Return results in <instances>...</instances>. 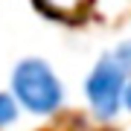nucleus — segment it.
Wrapping results in <instances>:
<instances>
[{"instance_id": "2", "label": "nucleus", "mask_w": 131, "mask_h": 131, "mask_svg": "<svg viewBox=\"0 0 131 131\" xmlns=\"http://www.w3.org/2000/svg\"><path fill=\"white\" fill-rule=\"evenodd\" d=\"M128 70L114 61L111 52H105L102 58L93 64V70L84 79V96H88L90 108L99 119H111L122 105V88H125Z\"/></svg>"}, {"instance_id": "3", "label": "nucleus", "mask_w": 131, "mask_h": 131, "mask_svg": "<svg viewBox=\"0 0 131 131\" xmlns=\"http://www.w3.org/2000/svg\"><path fill=\"white\" fill-rule=\"evenodd\" d=\"M18 119V102H15L12 93H0V128L12 125Z\"/></svg>"}, {"instance_id": "5", "label": "nucleus", "mask_w": 131, "mask_h": 131, "mask_svg": "<svg viewBox=\"0 0 131 131\" xmlns=\"http://www.w3.org/2000/svg\"><path fill=\"white\" fill-rule=\"evenodd\" d=\"M122 105L131 111V73H128V79H125V88H122Z\"/></svg>"}, {"instance_id": "4", "label": "nucleus", "mask_w": 131, "mask_h": 131, "mask_svg": "<svg viewBox=\"0 0 131 131\" xmlns=\"http://www.w3.org/2000/svg\"><path fill=\"white\" fill-rule=\"evenodd\" d=\"M111 56H114V61H117L119 67H125V70L131 73V38H125V41H119L117 47L111 50Z\"/></svg>"}, {"instance_id": "1", "label": "nucleus", "mask_w": 131, "mask_h": 131, "mask_svg": "<svg viewBox=\"0 0 131 131\" xmlns=\"http://www.w3.org/2000/svg\"><path fill=\"white\" fill-rule=\"evenodd\" d=\"M12 96L24 111L38 114V117H50L56 114L61 102H64V84L56 76V70L47 64L44 58H20L12 70L9 79Z\"/></svg>"}]
</instances>
